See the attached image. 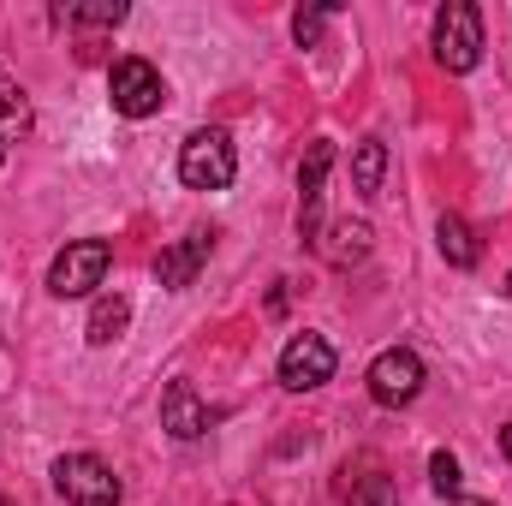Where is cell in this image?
Returning <instances> with one entry per match:
<instances>
[{
  "label": "cell",
  "mask_w": 512,
  "mask_h": 506,
  "mask_svg": "<svg viewBox=\"0 0 512 506\" xmlns=\"http://www.w3.org/2000/svg\"><path fill=\"white\" fill-rule=\"evenodd\" d=\"M435 245H441V256H447L453 268H477V256H483L465 215H441V221H435Z\"/></svg>",
  "instance_id": "obj_14"
},
{
  "label": "cell",
  "mask_w": 512,
  "mask_h": 506,
  "mask_svg": "<svg viewBox=\"0 0 512 506\" xmlns=\"http://www.w3.org/2000/svg\"><path fill=\"white\" fill-rule=\"evenodd\" d=\"M501 459H512V417H507V429H501Z\"/></svg>",
  "instance_id": "obj_20"
},
{
  "label": "cell",
  "mask_w": 512,
  "mask_h": 506,
  "mask_svg": "<svg viewBox=\"0 0 512 506\" xmlns=\"http://www.w3.org/2000/svg\"><path fill=\"white\" fill-rule=\"evenodd\" d=\"M334 376V346L322 334H292L286 352H280V387L286 393H310Z\"/></svg>",
  "instance_id": "obj_8"
},
{
  "label": "cell",
  "mask_w": 512,
  "mask_h": 506,
  "mask_svg": "<svg viewBox=\"0 0 512 506\" xmlns=\"http://www.w3.org/2000/svg\"><path fill=\"white\" fill-rule=\"evenodd\" d=\"M435 60H441V72H477V60H483V12L471 0H447L435 12Z\"/></svg>",
  "instance_id": "obj_2"
},
{
  "label": "cell",
  "mask_w": 512,
  "mask_h": 506,
  "mask_svg": "<svg viewBox=\"0 0 512 506\" xmlns=\"http://www.w3.org/2000/svg\"><path fill=\"white\" fill-rule=\"evenodd\" d=\"M0 161H6V143H0Z\"/></svg>",
  "instance_id": "obj_22"
},
{
  "label": "cell",
  "mask_w": 512,
  "mask_h": 506,
  "mask_svg": "<svg viewBox=\"0 0 512 506\" xmlns=\"http://www.w3.org/2000/svg\"><path fill=\"white\" fill-rule=\"evenodd\" d=\"M0 506H12V501H0Z\"/></svg>",
  "instance_id": "obj_23"
},
{
  "label": "cell",
  "mask_w": 512,
  "mask_h": 506,
  "mask_svg": "<svg viewBox=\"0 0 512 506\" xmlns=\"http://www.w3.org/2000/svg\"><path fill=\"white\" fill-rule=\"evenodd\" d=\"M459 506H495V501H459Z\"/></svg>",
  "instance_id": "obj_21"
},
{
  "label": "cell",
  "mask_w": 512,
  "mask_h": 506,
  "mask_svg": "<svg viewBox=\"0 0 512 506\" xmlns=\"http://www.w3.org/2000/svg\"><path fill=\"white\" fill-rule=\"evenodd\" d=\"M108 268H114V245L108 239H72L48 268V292L54 298H90L108 280Z\"/></svg>",
  "instance_id": "obj_3"
},
{
  "label": "cell",
  "mask_w": 512,
  "mask_h": 506,
  "mask_svg": "<svg viewBox=\"0 0 512 506\" xmlns=\"http://www.w3.org/2000/svg\"><path fill=\"white\" fill-rule=\"evenodd\" d=\"M161 429H167L173 441H197V435L209 429V405L197 399V387L185 376L161 387Z\"/></svg>",
  "instance_id": "obj_10"
},
{
  "label": "cell",
  "mask_w": 512,
  "mask_h": 506,
  "mask_svg": "<svg viewBox=\"0 0 512 506\" xmlns=\"http://www.w3.org/2000/svg\"><path fill=\"white\" fill-rule=\"evenodd\" d=\"M370 245H376V233H370V221H334L328 227V239H316V251L328 256L334 268H352V262H364L370 256Z\"/></svg>",
  "instance_id": "obj_11"
},
{
  "label": "cell",
  "mask_w": 512,
  "mask_h": 506,
  "mask_svg": "<svg viewBox=\"0 0 512 506\" xmlns=\"http://www.w3.org/2000/svg\"><path fill=\"white\" fill-rule=\"evenodd\" d=\"M340 489H346V506H399V489H393V477H387L376 459H364V471H358V477L346 471V483H340Z\"/></svg>",
  "instance_id": "obj_12"
},
{
  "label": "cell",
  "mask_w": 512,
  "mask_h": 506,
  "mask_svg": "<svg viewBox=\"0 0 512 506\" xmlns=\"http://www.w3.org/2000/svg\"><path fill=\"white\" fill-rule=\"evenodd\" d=\"M370 399L387 405V411H399V405H411L417 393H423V358L411 352V346H387L382 358L370 364Z\"/></svg>",
  "instance_id": "obj_6"
},
{
  "label": "cell",
  "mask_w": 512,
  "mask_h": 506,
  "mask_svg": "<svg viewBox=\"0 0 512 506\" xmlns=\"http://www.w3.org/2000/svg\"><path fill=\"white\" fill-rule=\"evenodd\" d=\"M60 18H66V24H90V30H114V24L126 18V6H120V0H102V6H60Z\"/></svg>",
  "instance_id": "obj_17"
},
{
  "label": "cell",
  "mask_w": 512,
  "mask_h": 506,
  "mask_svg": "<svg viewBox=\"0 0 512 506\" xmlns=\"http://www.w3.org/2000/svg\"><path fill=\"white\" fill-rule=\"evenodd\" d=\"M108 96H114V114H126V120H149V114H161L167 84H161V72H155L149 60H114V72H108Z\"/></svg>",
  "instance_id": "obj_5"
},
{
  "label": "cell",
  "mask_w": 512,
  "mask_h": 506,
  "mask_svg": "<svg viewBox=\"0 0 512 506\" xmlns=\"http://www.w3.org/2000/svg\"><path fill=\"white\" fill-rule=\"evenodd\" d=\"M382 173H387V143L382 137H364L352 149V191L358 197H382Z\"/></svg>",
  "instance_id": "obj_15"
},
{
  "label": "cell",
  "mask_w": 512,
  "mask_h": 506,
  "mask_svg": "<svg viewBox=\"0 0 512 506\" xmlns=\"http://www.w3.org/2000/svg\"><path fill=\"white\" fill-rule=\"evenodd\" d=\"M328 167H334V143L328 137H316L310 149H304V161H298V239L304 245H316V233H322V185H328Z\"/></svg>",
  "instance_id": "obj_7"
},
{
  "label": "cell",
  "mask_w": 512,
  "mask_h": 506,
  "mask_svg": "<svg viewBox=\"0 0 512 506\" xmlns=\"http://www.w3.org/2000/svg\"><path fill=\"white\" fill-rule=\"evenodd\" d=\"M126 322H131V298L126 292H108V298H96L84 334H90V346H114V340L126 334Z\"/></svg>",
  "instance_id": "obj_13"
},
{
  "label": "cell",
  "mask_w": 512,
  "mask_h": 506,
  "mask_svg": "<svg viewBox=\"0 0 512 506\" xmlns=\"http://www.w3.org/2000/svg\"><path fill=\"white\" fill-rule=\"evenodd\" d=\"M215 251V227H197V233H185L179 245H167V251L155 256V280L167 286V292H185L191 280H197V268L209 262Z\"/></svg>",
  "instance_id": "obj_9"
},
{
  "label": "cell",
  "mask_w": 512,
  "mask_h": 506,
  "mask_svg": "<svg viewBox=\"0 0 512 506\" xmlns=\"http://www.w3.org/2000/svg\"><path fill=\"white\" fill-rule=\"evenodd\" d=\"M429 489L447 495V501H465V495H459L465 477H459V459H453V453H429Z\"/></svg>",
  "instance_id": "obj_19"
},
{
  "label": "cell",
  "mask_w": 512,
  "mask_h": 506,
  "mask_svg": "<svg viewBox=\"0 0 512 506\" xmlns=\"http://www.w3.org/2000/svg\"><path fill=\"white\" fill-rule=\"evenodd\" d=\"M54 495L72 506H114L120 501V477L96 453H60L54 459Z\"/></svg>",
  "instance_id": "obj_4"
},
{
  "label": "cell",
  "mask_w": 512,
  "mask_h": 506,
  "mask_svg": "<svg viewBox=\"0 0 512 506\" xmlns=\"http://www.w3.org/2000/svg\"><path fill=\"white\" fill-rule=\"evenodd\" d=\"M18 131H30V102H24V90L12 84V72L0 66V143L18 137Z\"/></svg>",
  "instance_id": "obj_16"
},
{
  "label": "cell",
  "mask_w": 512,
  "mask_h": 506,
  "mask_svg": "<svg viewBox=\"0 0 512 506\" xmlns=\"http://www.w3.org/2000/svg\"><path fill=\"white\" fill-rule=\"evenodd\" d=\"M233 173H239V155H233V137L221 126H203L179 143V179L191 191H227Z\"/></svg>",
  "instance_id": "obj_1"
},
{
  "label": "cell",
  "mask_w": 512,
  "mask_h": 506,
  "mask_svg": "<svg viewBox=\"0 0 512 506\" xmlns=\"http://www.w3.org/2000/svg\"><path fill=\"white\" fill-rule=\"evenodd\" d=\"M334 12H340L334 0H328V6H298V12H292V36H298V48H316V42H322V24H328Z\"/></svg>",
  "instance_id": "obj_18"
}]
</instances>
